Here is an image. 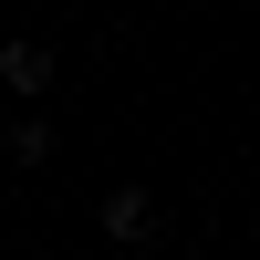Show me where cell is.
Masks as SVG:
<instances>
[{"label":"cell","instance_id":"cell-1","mask_svg":"<svg viewBox=\"0 0 260 260\" xmlns=\"http://www.w3.org/2000/svg\"><path fill=\"white\" fill-rule=\"evenodd\" d=\"M104 240H115V250H146V240H156V198H146V187H115V198H104Z\"/></svg>","mask_w":260,"mask_h":260},{"label":"cell","instance_id":"cell-2","mask_svg":"<svg viewBox=\"0 0 260 260\" xmlns=\"http://www.w3.org/2000/svg\"><path fill=\"white\" fill-rule=\"evenodd\" d=\"M0 83H11L21 104H31V94H52V42H0Z\"/></svg>","mask_w":260,"mask_h":260},{"label":"cell","instance_id":"cell-3","mask_svg":"<svg viewBox=\"0 0 260 260\" xmlns=\"http://www.w3.org/2000/svg\"><path fill=\"white\" fill-rule=\"evenodd\" d=\"M42 156H52V125H42V115H11V167H42Z\"/></svg>","mask_w":260,"mask_h":260}]
</instances>
